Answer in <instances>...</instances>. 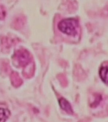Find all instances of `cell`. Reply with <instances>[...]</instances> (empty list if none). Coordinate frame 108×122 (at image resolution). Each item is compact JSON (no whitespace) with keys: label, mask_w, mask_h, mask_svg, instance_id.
Masks as SVG:
<instances>
[{"label":"cell","mask_w":108,"mask_h":122,"mask_svg":"<svg viewBox=\"0 0 108 122\" xmlns=\"http://www.w3.org/2000/svg\"><path fill=\"white\" fill-rule=\"evenodd\" d=\"M78 26L77 20L70 18L63 19L58 24V28L60 30L66 34L71 36L76 34Z\"/></svg>","instance_id":"6da1fadb"},{"label":"cell","mask_w":108,"mask_h":122,"mask_svg":"<svg viewBox=\"0 0 108 122\" xmlns=\"http://www.w3.org/2000/svg\"><path fill=\"white\" fill-rule=\"evenodd\" d=\"M17 59H18L20 64L23 66L28 64L30 61L29 55L27 51H22L19 52L17 54Z\"/></svg>","instance_id":"7a4b0ae2"},{"label":"cell","mask_w":108,"mask_h":122,"mask_svg":"<svg viewBox=\"0 0 108 122\" xmlns=\"http://www.w3.org/2000/svg\"><path fill=\"white\" fill-rule=\"evenodd\" d=\"M59 103L62 109L66 111L67 112L72 113L73 112L71 105L68 101L63 98H61L59 100Z\"/></svg>","instance_id":"3957f363"},{"label":"cell","mask_w":108,"mask_h":122,"mask_svg":"<svg viewBox=\"0 0 108 122\" xmlns=\"http://www.w3.org/2000/svg\"><path fill=\"white\" fill-rule=\"evenodd\" d=\"M100 76L103 82L108 84V67L103 66L99 71Z\"/></svg>","instance_id":"277c9868"},{"label":"cell","mask_w":108,"mask_h":122,"mask_svg":"<svg viewBox=\"0 0 108 122\" xmlns=\"http://www.w3.org/2000/svg\"><path fill=\"white\" fill-rule=\"evenodd\" d=\"M9 112L7 109L1 108L0 109V118H1V122H4L8 118L9 116Z\"/></svg>","instance_id":"5b68a950"}]
</instances>
